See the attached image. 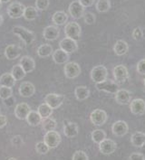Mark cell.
<instances>
[{
    "instance_id": "6da1fadb",
    "label": "cell",
    "mask_w": 145,
    "mask_h": 160,
    "mask_svg": "<svg viewBox=\"0 0 145 160\" xmlns=\"http://www.w3.org/2000/svg\"><path fill=\"white\" fill-rule=\"evenodd\" d=\"M12 32L15 35H17V37H19L26 45L31 44L35 40V35H34V32L26 29L24 26L17 25L13 28Z\"/></svg>"
},
{
    "instance_id": "7a4b0ae2",
    "label": "cell",
    "mask_w": 145,
    "mask_h": 160,
    "mask_svg": "<svg viewBox=\"0 0 145 160\" xmlns=\"http://www.w3.org/2000/svg\"><path fill=\"white\" fill-rule=\"evenodd\" d=\"M107 76H108L107 68L103 65H96L91 71V79L95 84L106 80Z\"/></svg>"
},
{
    "instance_id": "3957f363",
    "label": "cell",
    "mask_w": 145,
    "mask_h": 160,
    "mask_svg": "<svg viewBox=\"0 0 145 160\" xmlns=\"http://www.w3.org/2000/svg\"><path fill=\"white\" fill-rule=\"evenodd\" d=\"M81 26L77 22H69L65 25V34L66 37L78 41L81 37Z\"/></svg>"
},
{
    "instance_id": "277c9868",
    "label": "cell",
    "mask_w": 145,
    "mask_h": 160,
    "mask_svg": "<svg viewBox=\"0 0 145 160\" xmlns=\"http://www.w3.org/2000/svg\"><path fill=\"white\" fill-rule=\"evenodd\" d=\"M112 74H113V77H114V81L118 84L124 83L129 79L128 69L126 68V66H124L122 64L116 65L115 67L113 68Z\"/></svg>"
},
{
    "instance_id": "5b68a950",
    "label": "cell",
    "mask_w": 145,
    "mask_h": 160,
    "mask_svg": "<svg viewBox=\"0 0 145 160\" xmlns=\"http://www.w3.org/2000/svg\"><path fill=\"white\" fill-rule=\"evenodd\" d=\"M96 89L99 92H104L107 93L115 94L119 91V84L116 82H113L111 80H104L102 82L96 83Z\"/></svg>"
},
{
    "instance_id": "8992f818",
    "label": "cell",
    "mask_w": 145,
    "mask_h": 160,
    "mask_svg": "<svg viewBox=\"0 0 145 160\" xmlns=\"http://www.w3.org/2000/svg\"><path fill=\"white\" fill-rule=\"evenodd\" d=\"M108 115L103 110L96 109L92 111L90 114V120L94 124V126L100 127L104 125L107 121Z\"/></svg>"
},
{
    "instance_id": "52a82bcc",
    "label": "cell",
    "mask_w": 145,
    "mask_h": 160,
    "mask_svg": "<svg viewBox=\"0 0 145 160\" xmlns=\"http://www.w3.org/2000/svg\"><path fill=\"white\" fill-rule=\"evenodd\" d=\"M25 8V6L22 5L20 2H13L8 7L7 11L9 17L13 19H18L24 16Z\"/></svg>"
},
{
    "instance_id": "ba28073f",
    "label": "cell",
    "mask_w": 145,
    "mask_h": 160,
    "mask_svg": "<svg viewBox=\"0 0 145 160\" xmlns=\"http://www.w3.org/2000/svg\"><path fill=\"white\" fill-rule=\"evenodd\" d=\"M44 141L50 148H55L61 143V136L55 130L46 131L45 135L44 137Z\"/></svg>"
},
{
    "instance_id": "9c48e42d",
    "label": "cell",
    "mask_w": 145,
    "mask_h": 160,
    "mask_svg": "<svg viewBox=\"0 0 145 160\" xmlns=\"http://www.w3.org/2000/svg\"><path fill=\"white\" fill-rule=\"evenodd\" d=\"M65 75L68 79H75L81 73V67L75 62H67L64 68Z\"/></svg>"
},
{
    "instance_id": "30bf717a",
    "label": "cell",
    "mask_w": 145,
    "mask_h": 160,
    "mask_svg": "<svg viewBox=\"0 0 145 160\" xmlns=\"http://www.w3.org/2000/svg\"><path fill=\"white\" fill-rule=\"evenodd\" d=\"M99 145V150L102 153V155L105 156H109L111 155L112 153L116 151L117 149V144L115 141H113L112 139L110 138H105L103 139L102 142Z\"/></svg>"
},
{
    "instance_id": "8fae6325",
    "label": "cell",
    "mask_w": 145,
    "mask_h": 160,
    "mask_svg": "<svg viewBox=\"0 0 145 160\" xmlns=\"http://www.w3.org/2000/svg\"><path fill=\"white\" fill-rule=\"evenodd\" d=\"M64 101H65V96L56 93H49L44 97L45 103H47L53 110L58 109L59 107H61V105L64 103Z\"/></svg>"
},
{
    "instance_id": "7c38bea8",
    "label": "cell",
    "mask_w": 145,
    "mask_h": 160,
    "mask_svg": "<svg viewBox=\"0 0 145 160\" xmlns=\"http://www.w3.org/2000/svg\"><path fill=\"white\" fill-rule=\"evenodd\" d=\"M85 8L81 3L79 2V0H75V1H73L70 6H69V14L71 15V17H73L74 19H80L84 17L85 15Z\"/></svg>"
},
{
    "instance_id": "4fadbf2b",
    "label": "cell",
    "mask_w": 145,
    "mask_h": 160,
    "mask_svg": "<svg viewBox=\"0 0 145 160\" xmlns=\"http://www.w3.org/2000/svg\"><path fill=\"white\" fill-rule=\"evenodd\" d=\"M111 132L114 136L122 138L129 132L128 124L124 120H117L111 126Z\"/></svg>"
},
{
    "instance_id": "5bb4252c",
    "label": "cell",
    "mask_w": 145,
    "mask_h": 160,
    "mask_svg": "<svg viewBox=\"0 0 145 160\" xmlns=\"http://www.w3.org/2000/svg\"><path fill=\"white\" fill-rule=\"evenodd\" d=\"M130 110L133 115L142 116L145 113V101L142 99H134L130 103Z\"/></svg>"
},
{
    "instance_id": "9a60e30c",
    "label": "cell",
    "mask_w": 145,
    "mask_h": 160,
    "mask_svg": "<svg viewBox=\"0 0 145 160\" xmlns=\"http://www.w3.org/2000/svg\"><path fill=\"white\" fill-rule=\"evenodd\" d=\"M59 47L60 49L64 50L70 54V53L76 52L78 49V44H77V41L75 40L69 38V37H65L63 40H61V42H59Z\"/></svg>"
},
{
    "instance_id": "2e32d148",
    "label": "cell",
    "mask_w": 145,
    "mask_h": 160,
    "mask_svg": "<svg viewBox=\"0 0 145 160\" xmlns=\"http://www.w3.org/2000/svg\"><path fill=\"white\" fill-rule=\"evenodd\" d=\"M43 36L47 41H55L60 36V29L57 25H48L44 29Z\"/></svg>"
},
{
    "instance_id": "e0dca14e",
    "label": "cell",
    "mask_w": 145,
    "mask_h": 160,
    "mask_svg": "<svg viewBox=\"0 0 145 160\" xmlns=\"http://www.w3.org/2000/svg\"><path fill=\"white\" fill-rule=\"evenodd\" d=\"M115 101L120 105H128L132 101V94L131 92L124 90V89H119V91L114 94Z\"/></svg>"
},
{
    "instance_id": "ac0fdd59",
    "label": "cell",
    "mask_w": 145,
    "mask_h": 160,
    "mask_svg": "<svg viewBox=\"0 0 145 160\" xmlns=\"http://www.w3.org/2000/svg\"><path fill=\"white\" fill-rule=\"evenodd\" d=\"M30 111H31V108L29 107V105L26 102H21V103H18L16 106L14 113H15V116L18 119L24 120V119H26Z\"/></svg>"
},
{
    "instance_id": "d6986e66",
    "label": "cell",
    "mask_w": 145,
    "mask_h": 160,
    "mask_svg": "<svg viewBox=\"0 0 145 160\" xmlns=\"http://www.w3.org/2000/svg\"><path fill=\"white\" fill-rule=\"evenodd\" d=\"M35 92V87L30 82H24L19 87V94L23 98H29L32 97Z\"/></svg>"
},
{
    "instance_id": "ffe728a7",
    "label": "cell",
    "mask_w": 145,
    "mask_h": 160,
    "mask_svg": "<svg viewBox=\"0 0 145 160\" xmlns=\"http://www.w3.org/2000/svg\"><path fill=\"white\" fill-rule=\"evenodd\" d=\"M22 48L17 44H9L5 49V56L8 60H15L20 56Z\"/></svg>"
},
{
    "instance_id": "44dd1931",
    "label": "cell",
    "mask_w": 145,
    "mask_h": 160,
    "mask_svg": "<svg viewBox=\"0 0 145 160\" xmlns=\"http://www.w3.org/2000/svg\"><path fill=\"white\" fill-rule=\"evenodd\" d=\"M19 64L25 70V72H26V73L32 72L34 70V68H35L34 60L31 56H28V55L22 56L20 61H19Z\"/></svg>"
},
{
    "instance_id": "7402d4cb",
    "label": "cell",
    "mask_w": 145,
    "mask_h": 160,
    "mask_svg": "<svg viewBox=\"0 0 145 160\" xmlns=\"http://www.w3.org/2000/svg\"><path fill=\"white\" fill-rule=\"evenodd\" d=\"M52 57H53L54 62L56 64H65L70 58L69 53H67L66 52H65L62 49H57V50L54 51L52 54Z\"/></svg>"
},
{
    "instance_id": "603a6c76",
    "label": "cell",
    "mask_w": 145,
    "mask_h": 160,
    "mask_svg": "<svg viewBox=\"0 0 145 160\" xmlns=\"http://www.w3.org/2000/svg\"><path fill=\"white\" fill-rule=\"evenodd\" d=\"M79 128L75 122H67L64 127V134L68 138H74L78 136Z\"/></svg>"
},
{
    "instance_id": "cb8c5ba5",
    "label": "cell",
    "mask_w": 145,
    "mask_h": 160,
    "mask_svg": "<svg viewBox=\"0 0 145 160\" xmlns=\"http://www.w3.org/2000/svg\"><path fill=\"white\" fill-rule=\"evenodd\" d=\"M53 23L57 26L65 25L68 21V16L65 11H57L52 17Z\"/></svg>"
},
{
    "instance_id": "d4e9b609",
    "label": "cell",
    "mask_w": 145,
    "mask_h": 160,
    "mask_svg": "<svg viewBox=\"0 0 145 160\" xmlns=\"http://www.w3.org/2000/svg\"><path fill=\"white\" fill-rule=\"evenodd\" d=\"M26 122L28 123V125L32 127H36L41 124L43 118L40 116V114L37 111L34 110H31L29 112V114L27 115V117L26 118Z\"/></svg>"
},
{
    "instance_id": "484cf974",
    "label": "cell",
    "mask_w": 145,
    "mask_h": 160,
    "mask_svg": "<svg viewBox=\"0 0 145 160\" xmlns=\"http://www.w3.org/2000/svg\"><path fill=\"white\" fill-rule=\"evenodd\" d=\"M128 43L123 40H118L113 46V51H114L115 54L118 56H123L124 54H126L128 52Z\"/></svg>"
},
{
    "instance_id": "4316f807",
    "label": "cell",
    "mask_w": 145,
    "mask_h": 160,
    "mask_svg": "<svg viewBox=\"0 0 145 160\" xmlns=\"http://www.w3.org/2000/svg\"><path fill=\"white\" fill-rule=\"evenodd\" d=\"M75 95L77 101H85L90 96V90L85 86H78L75 90Z\"/></svg>"
},
{
    "instance_id": "83f0119b",
    "label": "cell",
    "mask_w": 145,
    "mask_h": 160,
    "mask_svg": "<svg viewBox=\"0 0 145 160\" xmlns=\"http://www.w3.org/2000/svg\"><path fill=\"white\" fill-rule=\"evenodd\" d=\"M131 143L135 148H141L145 143V133L137 131L131 137Z\"/></svg>"
},
{
    "instance_id": "f1b7e54d",
    "label": "cell",
    "mask_w": 145,
    "mask_h": 160,
    "mask_svg": "<svg viewBox=\"0 0 145 160\" xmlns=\"http://www.w3.org/2000/svg\"><path fill=\"white\" fill-rule=\"evenodd\" d=\"M37 55L41 58H45V57H49L53 54V46L51 44L48 43H44L41 44L38 48H37Z\"/></svg>"
},
{
    "instance_id": "f546056e",
    "label": "cell",
    "mask_w": 145,
    "mask_h": 160,
    "mask_svg": "<svg viewBox=\"0 0 145 160\" xmlns=\"http://www.w3.org/2000/svg\"><path fill=\"white\" fill-rule=\"evenodd\" d=\"M16 82L17 81L11 74V72L10 73L6 72V73H3L0 76V86H7V87L12 88L13 86H15Z\"/></svg>"
},
{
    "instance_id": "4dcf8cb0",
    "label": "cell",
    "mask_w": 145,
    "mask_h": 160,
    "mask_svg": "<svg viewBox=\"0 0 145 160\" xmlns=\"http://www.w3.org/2000/svg\"><path fill=\"white\" fill-rule=\"evenodd\" d=\"M11 74L13 75L16 81H21L22 79H24L26 77V72L20 64H16L12 67Z\"/></svg>"
},
{
    "instance_id": "1f68e13d",
    "label": "cell",
    "mask_w": 145,
    "mask_h": 160,
    "mask_svg": "<svg viewBox=\"0 0 145 160\" xmlns=\"http://www.w3.org/2000/svg\"><path fill=\"white\" fill-rule=\"evenodd\" d=\"M38 9L34 7H27L25 8L24 12V16L25 19L27 21H34V19H36V17H38Z\"/></svg>"
},
{
    "instance_id": "d6a6232c",
    "label": "cell",
    "mask_w": 145,
    "mask_h": 160,
    "mask_svg": "<svg viewBox=\"0 0 145 160\" xmlns=\"http://www.w3.org/2000/svg\"><path fill=\"white\" fill-rule=\"evenodd\" d=\"M37 112L40 114V116L42 117V118H49L53 113V109L47 104V103H42L38 109H37Z\"/></svg>"
},
{
    "instance_id": "836d02e7",
    "label": "cell",
    "mask_w": 145,
    "mask_h": 160,
    "mask_svg": "<svg viewBox=\"0 0 145 160\" xmlns=\"http://www.w3.org/2000/svg\"><path fill=\"white\" fill-rule=\"evenodd\" d=\"M42 128L44 131H50V130H54L56 128V126H57V123L55 121V119L52 118H43L42 122Z\"/></svg>"
},
{
    "instance_id": "e575fe53",
    "label": "cell",
    "mask_w": 145,
    "mask_h": 160,
    "mask_svg": "<svg viewBox=\"0 0 145 160\" xmlns=\"http://www.w3.org/2000/svg\"><path fill=\"white\" fill-rule=\"evenodd\" d=\"M91 138L94 143L100 144L103 139L106 138V133L102 129H94L91 133Z\"/></svg>"
},
{
    "instance_id": "d590c367",
    "label": "cell",
    "mask_w": 145,
    "mask_h": 160,
    "mask_svg": "<svg viewBox=\"0 0 145 160\" xmlns=\"http://www.w3.org/2000/svg\"><path fill=\"white\" fill-rule=\"evenodd\" d=\"M95 8L99 13H106L111 8V2L110 0H98Z\"/></svg>"
},
{
    "instance_id": "8d00e7d4",
    "label": "cell",
    "mask_w": 145,
    "mask_h": 160,
    "mask_svg": "<svg viewBox=\"0 0 145 160\" xmlns=\"http://www.w3.org/2000/svg\"><path fill=\"white\" fill-rule=\"evenodd\" d=\"M13 94L12 88L7 87V86H0V99L2 101H5L10 98Z\"/></svg>"
},
{
    "instance_id": "74e56055",
    "label": "cell",
    "mask_w": 145,
    "mask_h": 160,
    "mask_svg": "<svg viewBox=\"0 0 145 160\" xmlns=\"http://www.w3.org/2000/svg\"><path fill=\"white\" fill-rule=\"evenodd\" d=\"M50 148L46 145V143L44 141H41V142H38L35 145V150L38 154L40 155H45L47 154L49 151Z\"/></svg>"
},
{
    "instance_id": "f35d334b",
    "label": "cell",
    "mask_w": 145,
    "mask_h": 160,
    "mask_svg": "<svg viewBox=\"0 0 145 160\" xmlns=\"http://www.w3.org/2000/svg\"><path fill=\"white\" fill-rule=\"evenodd\" d=\"M50 4L49 0H35V7L40 11H44L48 8Z\"/></svg>"
},
{
    "instance_id": "ab89813d",
    "label": "cell",
    "mask_w": 145,
    "mask_h": 160,
    "mask_svg": "<svg viewBox=\"0 0 145 160\" xmlns=\"http://www.w3.org/2000/svg\"><path fill=\"white\" fill-rule=\"evenodd\" d=\"M73 160H88L89 157L87 156L85 152L83 150H77L75 152V154L72 157Z\"/></svg>"
},
{
    "instance_id": "60d3db41",
    "label": "cell",
    "mask_w": 145,
    "mask_h": 160,
    "mask_svg": "<svg viewBox=\"0 0 145 160\" xmlns=\"http://www.w3.org/2000/svg\"><path fill=\"white\" fill-rule=\"evenodd\" d=\"M84 17V19H85V24H87V25H94V23H95L96 17L94 16V14H93L92 12H86V13H85V15H84V17Z\"/></svg>"
},
{
    "instance_id": "b9f144b4",
    "label": "cell",
    "mask_w": 145,
    "mask_h": 160,
    "mask_svg": "<svg viewBox=\"0 0 145 160\" xmlns=\"http://www.w3.org/2000/svg\"><path fill=\"white\" fill-rule=\"evenodd\" d=\"M132 37L136 41H139V40L142 39V37H143V32H142V30L141 27H136V28L133 29V31H132Z\"/></svg>"
},
{
    "instance_id": "7bdbcfd3",
    "label": "cell",
    "mask_w": 145,
    "mask_h": 160,
    "mask_svg": "<svg viewBox=\"0 0 145 160\" xmlns=\"http://www.w3.org/2000/svg\"><path fill=\"white\" fill-rule=\"evenodd\" d=\"M137 72L142 75H145V59L139 61L137 64Z\"/></svg>"
},
{
    "instance_id": "ee69618b",
    "label": "cell",
    "mask_w": 145,
    "mask_h": 160,
    "mask_svg": "<svg viewBox=\"0 0 145 160\" xmlns=\"http://www.w3.org/2000/svg\"><path fill=\"white\" fill-rule=\"evenodd\" d=\"M130 160H145V156L142 153H138V152H134L132 154L130 155L129 157Z\"/></svg>"
},
{
    "instance_id": "f6af8a7d",
    "label": "cell",
    "mask_w": 145,
    "mask_h": 160,
    "mask_svg": "<svg viewBox=\"0 0 145 160\" xmlns=\"http://www.w3.org/2000/svg\"><path fill=\"white\" fill-rule=\"evenodd\" d=\"M11 142L14 144V145H16V146H20V145L23 144V138H22L21 136H15V137L11 139Z\"/></svg>"
},
{
    "instance_id": "bcb514c9",
    "label": "cell",
    "mask_w": 145,
    "mask_h": 160,
    "mask_svg": "<svg viewBox=\"0 0 145 160\" xmlns=\"http://www.w3.org/2000/svg\"><path fill=\"white\" fill-rule=\"evenodd\" d=\"M84 8H90L94 4V0H79Z\"/></svg>"
},
{
    "instance_id": "7dc6e473",
    "label": "cell",
    "mask_w": 145,
    "mask_h": 160,
    "mask_svg": "<svg viewBox=\"0 0 145 160\" xmlns=\"http://www.w3.org/2000/svg\"><path fill=\"white\" fill-rule=\"evenodd\" d=\"M8 124V118L5 115L0 114V128H3Z\"/></svg>"
},
{
    "instance_id": "c3c4849f",
    "label": "cell",
    "mask_w": 145,
    "mask_h": 160,
    "mask_svg": "<svg viewBox=\"0 0 145 160\" xmlns=\"http://www.w3.org/2000/svg\"><path fill=\"white\" fill-rule=\"evenodd\" d=\"M15 101H16V100H15V99H13V98H12V96H11L10 98L7 99V100H5V101H4V103H5L7 106H12V105L15 103Z\"/></svg>"
},
{
    "instance_id": "681fc988",
    "label": "cell",
    "mask_w": 145,
    "mask_h": 160,
    "mask_svg": "<svg viewBox=\"0 0 145 160\" xmlns=\"http://www.w3.org/2000/svg\"><path fill=\"white\" fill-rule=\"evenodd\" d=\"M3 23H4V17H3V16L0 14V25H2Z\"/></svg>"
},
{
    "instance_id": "f907efd6",
    "label": "cell",
    "mask_w": 145,
    "mask_h": 160,
    "mask_svg": "<svg viewBox=\"0 0 145 160\" xmlns=\"http://www.w3.org/2000/svg\"><path fill=\"white\" fill-rule=\"evenodd\" d=\"M140 148H142V151H145V143L143 144V145H142V146Z\"/></svg>"
},
{
    "instance_id": "816d5d0a",
    "label": "cell",
    "mask_w": 145,
    "mask_h": 160,
    "mask_svg": "<svg viewBox=\"0 0 145 160\" xmlns=\"http://www.w3.org/2000/svg\"><path fill=\"white\" fill-rule=\"evenodd\" d=\"M11 0H1L2 3H8V2H10Z\"/></svg>"
},
{
    "instance_id": "f5cc1de1",
    "label": "cell",
    "mask_w": 145,
    "mask_h": 160,
    "mask_svg": "<svg viewBox=\"0 0 145 160\" xmlns=\"http://www.w3.org/2000/svg\"><path fill=\"white\" fill-rule=\"evenodd\" d=\"M2 8V2H1V0H0V8Z\"/></svg>"
},
{
    "instance_id": "db71d44e",
    "label": "cell",
    "mask_w": 145,
    "mask_h": 160,
    "mask_svg": "<svg viewBox=\"0 0 145 160\" xmlns=\"http://www.w3.org/2000/svg\"><path fill=\"white\" fill-rule=\"evenodd\" d=\"M144 82V86H145V79H144V82Z\"/></svg>"
}]
</instances>
